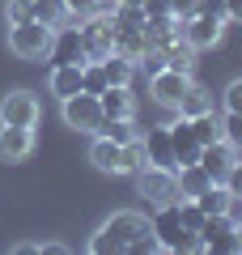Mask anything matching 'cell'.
<instances>
[{
  "label": "cell",
  "mask_w": 242,
  "mask_h": 255,
  "mask_svg": "<svg viewBox=\"0 0 242 255\" xmlns=\"http://www.w3.org/2000/svg\"><path fill=\"white\" fill-rule=\"evenodd\" d=\"M17 21H30V4H21V0H9V26H17Z\"/></svg>",
  "instance_id": "obj_33"
},
{
  "label": "cell",
  "mask_w": 242,
  "mask_h": 255,
  "mask_svg": "<svg viewBox=\"0 0 242 255\" xmlns=\"http://www.w3.org/2000/svg\"><path fill=\"white\" fill-rule=\"evenodd\" d=\"M200 251H213V255H238V230L225 213H213L204 217L200 226Z\"/></svg>",
  "instance_id": "obj_6"
},
{
  "label": "cell",
  "mask_w": 242,
  "mask_h": 255,
  "mask_svg": "<svg viewBox=\"0 0 242 255\" xmlns=\"http://www.w3.org/2000/svg\"><path fill=\"white\" fill-rule=\"evenodd\" d=\"M30 17L34 21H43V26H64V21L72 17L68 9H64V0H34V4H30Z\"/></svg>",
  "instance_id": "obj_25"
},
{
  "label": "cell",
  "mask_w": 242,
  "mask_h": 255,
  "mask_svg": "<svg viewBox=\"0 0 242 255\" xmlns=\"http://www.w3.org/2000/svg\"><path fill=\"white\" fill-rule=\"evenodd\" d=\"M225 191H230V196H242V162H234L230 170H225Z\"/></svg>",
  "instance_id": "obj_29"
},
{
  "label": "cell",
  "mask_w": 242,
  "mask_h": 255,
  "mask_svg": "<svg viewBox=\"0 0 242 255\" xmlns=\"http://www.w3.org/2000/svg\"><path fill=\"white\" fill-rule=\"evenodd\" d=\"M13 255H38V243H17V247H13Z\"/></svg>",
  "instance_id": "obj_38"
},
{
  "label": "cell",
  "mask_w": 242,
  "mask_h": 255,
  "mask_svg": "<svg viewBox=\"0 0 242 255\" xmlns=\"http://www.w3.org/2000/svg\"><path fill=\"white\" fill-rule=\"evenodd\" d=\"M140 145H144V162H149V166H170V170H174L170 128H149V132H140Z\"/></svg>",
  "instance_id": "obj_14"
},
{
  "label": "cell",
  "mask_w": 242,
  "mask_h": 255,
  "mask_svg": "<svg viewBox=\"0 0 242 255\" xmlns=\"http://www.w3.org/2000/svg\"><path fill=\"white\" fill-rule=\"evenodd\" d=\"M187 85H191V73H174V68H157V73L149 77L153 102H157V107H166V111H179Z\"/></svg>",
  "instance_id": "obj_7"
},
{
  "label": "cell",
  "mask_w": 242,
  "mask_h": 255,
  "mask_svg": "<svg viewBox=\"0 0 242 255\" xmlns=\"http://www.w3.org/2000/svg\"><path fill=\"white\" fill-rule=\"evenodd\" d=\"M64 102V124L77 128V132H98L102 124V107H98V94H72V98H60Z\"/></svg>",
  "instance_id": "obj_8"
},
{
  "label": "cell",
  "mask_w": 242,
  "mask_h": 255,
  "mask_svg": "<svg viewBox=\"0 0 242 255\" xmlns=\"http://www.w3.org/2000/svg\"><path fill=\"white\" fill-rule=\"evenodd\" d=\"M0 124L9 128H34L38 124V98L30 90H13L0 98Z\"/></svg>",
  "instance_id": "obj_9"
},
{
  "label": "cell",
  "mask_w": 242,
  "mask_h": 255,
  "mask_svg": "<svg viewBox=\"0 0 242 255\" xmlns=\"http://www.w3.org/2000/svg\"><path fill=\"white\" fill-rule=\"evenodd\" d=\"M174 179H179V200H191V196H200V191L213 183V179L204 174V166H200V162L179 166V170H174Z\"/></svg>",
  "instance_id": "obj_20"
},
{
  "label": "cell",
  "mask_w": 242,
  "mask_h": 255,
  "mask_svg": "<svg viewBox=\"0 0 242 255\" xmlns=\"http://www.w3.org/2000/svg\"><path fill=\"white\" fill-rule=\"evenodd\" d=\"M170 13L179 21H187V17H196V13H200V0H170Z\"/></svg>",
  "instance_id": "obj_30"
},
{
  "label": "cell",
  "mask_w": 242,
  "mask_h": 255,
  "mask_svg": "<svg viewBox=\"0 0 242 255\" xmlns=\"http://www.w3.org/2000/svg\"><path fill=\"white\" fill-rule=\"evenodd\" d=\"M111 51L127 55V60H140V55L149 51V38H144L140 26H119L115 21V47H111Z\"/></svg>",
  "instance_id": "obj_16"
},
{
  "label": "cell",
  "mask_w": 242,
  "mask_h": 255,
  "mask_svg": "<svg viewBox=\"0 0 242 255\" xmlns=\"http://www.w3.org/2000/svg\"><path fill=\"white\" fill-rule=\"evenodd\" d=\"M170 145H174V170L179 166H191V162H200V140H196V132H191V124L179 115V124H170Z\"/></svg>",
  "instance_id": "obj_13"
},
{
  "label": "cell",
  "mask_w": 242,
  "mask_h": 255,
  "mask_svg": "<svg viewBox=\"0 0 242 255\" xmlns=\"http://www.w3.org/2000/svg\"><path fill=\"white\" fill-rule=\"evenodd\" d=\"M140 234H149V221L140 213H115L98 226V234L90 238V251L94 255H115V251H127Z\"/></svg>",
  "instance_id": "obj_1"
},
{
  "label": "cell",
  "mask_w": 242,
  "mask_h": 255,
  "mask_svg": "<svg viewBox=\"0 0 242 255\" xmlns=\"http://www.w3.org/2000/svg\"><path fill=\"white\" fill-rule=\"evenodd\" d=\"M51 64H85V47H81V30L77 26H55L51 34V51H47Z\"/></svg>",
  "instance_id": "obj_11"
},
{
  "label": "cell",
  "mask_w": 242,
  "mask_h": 255,
  "mask_svg": "<svg viewBox=\"0 0 242 255\" xmlns=\"http://www.w3.org/2000/svg\"><path fill=\"white\" fill-rule=\"evenodd\" d=\"M157 51H161V60H166V68H174V73H191V68H196V47H187L183 38L161 43Z\"/></svg>",
  "instance_id": "obj_17"
},
{
  "label": "cell",
  "mask_w": 242,
  "mask_h": 255,
  "mask_svg": "<svg viewBox=\"0 0 242 255\" xmlns=\"http://www.w3.org/2000/svg\"><path fill=\"white\" fill-rule=\"evenodd\" d=\"M149 230L161 243V251H200V238L191 234V230H183V221H179V204H161V209L153 213Z\"/></svg>",
  "instance_id": "obj_2"
},
{
  "label": "cell",
  "mask_w": 242,
  "mask_h": 255,
  "mask_svg": "<svg viewBox=\"0 0 242 255\" xmlns=\"http://www.w3.org/2000/svg\"><path fill=\"white\" fill-rule=\"evenodd\" d=\"M225 217H230L234 226L242 221V196H230V209H225Z\"/></svg>",
  "instance_id": "obj_36"
},
{
  "label": "cell",
  "mask_w": 242,
  "mask_h": 255,
  "mask_svg": "<svg viewBox=\"0 0 242 255\" xmlns=\"http://www.w3.org/2000/svg\"><path fill=\"white\" fill-rule=\"evenodd\" d=\"M170 13V0H144V17H166Z\"/></svg>",
  "instance_id": "obj_35"
},
{
  "label": "cell",
  "mask_w": 242,
  "mask_h": 255,
  "mask_svg": "<svg viewBox=\"0 0 242 255\" xmlns=\"http://www.w3.org/2000/svg\"><path fill=\"white\" fill-rule=\"evenodd\" d=\"M221 30H225V21L208 17V13H196V17H187V21L179 26V38H183L187 47H196V51H208V47L221 43Z\"/></svg>",
  "instance_id": "obj_10"
},
{
  "label": "cell",
  "mask_w": 242,
  "mask_h": 255,
  "mask_svg": "<svg viewBox=\"0 0 242 255\" xmlns=\"http://www.w3.org/2000/svg\"><path fill=\"white\" fill-rule=\"evenodd\" d=\"M136 187H140V196L153 204V209L179 200V179H174L170 166H149V162H144L140 170H136Z\"/></svg>",
  "instance_id": "obj_3"
},
{
  "label": "cell",
  "mask_w": 242,
  "mask_h": 255,
  "mask_svg": "<svg viewBox=\"0 0 242 255\" xmlns=\"http://www.w3.org/2000/svg\"><path fill=\"white\" fill-rule=\"evenodd\" d=\"M98 107H102V115H132L136 111V102H132V94H127V85H107V90L98 94Z\"/></svg>",
  "instance_id": "obj_19"
},
{
  "label": "cell",
  "mask_w": 242,
  "mask_h": 255,
  "mask_svg": "<svg viewBox=\"0 0 242 255\" xmlns=\"http://www.w3.org/2000/svg\"><path fill=\"white\" fill-rule=\"evenodd\" d=\"M64 9L72 17H90V13H98V0H64Z\"/></svg>",
  "instance_id": "obj_31"
},
{
  "label": "cell",
  "mask_w": 242,
  "mask_h": 255,
  "mask_svg": "<svg viewBox=\"0 0 242 255\" xmlns=\"http://www.w3.org/2000/svg\"><path fill=\"white\" fill-rule=\"evenodd\" d=\"M38 251H43V255H68V247H64V243H38Z\"/></svg>",
  "instance_id": "obj_37"
},
{
  "label": "cell",
  "mask_w": 242,
  "mask_h": 255,
  "mask_svg": "<svg viewBox=\"0 0 242 255\" xmlns=\"http://www.w3.org/2000/svg\"><path fill=\"white\" fill-rule=\"evenodd\" d=\"M221 140H230V145L242 153V115H238V111H225V119H221Z\"/></svg>",
  "instance_id": "obj_28"
},
{
  "label": "cell",
  "mask_w": 242,
  "mask_h": 255,
  "mask_svg": "<svg viewBox=\"0 0 242 255\" xmlns=\"http://www.w3.org/2000/svg\"><path fill=\"white\" fill-rule=\"evenodd\" d=\"M51 26H43V21H17V26L9 30V47L21 55V60H43L47 51H51Z\"/></svg>",
  "instance_id": "obj_4"
},
{
  "label": "cell",
  "mask_w": 242,
  "mask_h": 255,
  "mask_svg": "<svg viewBox=\"0 0 242 255\" xmlns=\"http://www.w3.org/2000/svg\"><path fill=\"white\" fill-rule=\"evenodd\" d=\"M90 162L98 166V170H107V174H119V145H115V140H107V136H98V132H94V145H90Z\"/></svg>",
  "instance_id": "obj_21"
},
{
  "label": "cell",
  "mask_w": 242,
  "mask_h": 255,
  "mask_svg": "<svg viewBox=\"0 0 242 255\" xmlns=\"http://www.w3.org/2000/svg\"><path fill=\"white\" fill-rule=\"evenodd\" d=\"M200 13H208V17L225 21V0H200Z\"/></svg>",
  "instance_id": "obj_34"
},
{
  "label": "cell",
  "mask_w": 242,
  "mask_h": 255,
  "mask_svg": "<svg viewBox=\"0 0 242 255\" xmlns=\"http://www.w3.org/2000/svg\"><path fill=\"white\" fill-rule=\"evenodd\" d=\"M200 111H213V98H208L204 90H200L196 81L187 85V94H183V102H179V115L183 119H191V115H200Z\"/></svg>",
  "instance_id": "obj_26"
},
{
  "label": "cell",
  "mask_w": 242,
  "mask_h": 255,
  "mask_svg": "<svg viewBox=\"0 0 242 255\" xmlns=\"http://www.w3.org/2000/svg\"><path fill=\"white\" fill-rule=\"evenodd\" d=\"M30 149H34V132L30 128L0 124V162H21V157H30Z\"/></svg>",
  "instance_id": "obj_15"
},
{
  "label": "cell",
  "mask_w": 242,
  "mask_h": 255,
  "mask_svg": "<svg viewBox=\"0 0 242 255\" xmlns=\"http://www.w3.org/2000/svg\"><path fill=\"white\" fill-rule=\"evenodd\" d=\"M225 111H238V115H242V77L225 90Z\"/></svg>",
  "instance_id": "obj_32"
},
{
  "label": "cell",
  "mask_w": 242,
  "mask_h": 255,
  "mask_svg": "<svg viewBox=\"0 0 242 255\" xmlns=\"http://www.w3.org/2000/svg\"><path fill=\"white\" fill-rule=\"evenodd\" d=\"M187 124H191V132H196L200 145H213V140H221V115H217V111H200V115H191Z\"/></svg>",
  "instance_id": "obj_24"
},
{
  "label": "cell",
  "mask_w": 242,
  "mask_h": 255,
  "mask_svg": "<svg viewBox=\"0 0 242 255\" xmlns=\"http://www.w3.org/2000/svg\"><path fill=\"white\" fill-rule=\"evenodd\" d=\"M191 200L200 204V213L204 217H213V213H225L230 209V191H225V183H208L200 196H191Z\"/></svg>",
  "instance_id": "obj_23"
},
{
  "label": "cell",
  "mask_w": 242,
  "mask_h": 255,
  "mask_svg": "<svg viewBox=\"0 0 242 255\" xmlns=\"http://www.w3.org/2000/svg\"><path fill=\"white\" fill-rule=\"evenodd\" d=\"M238 162V149L230 145V140H213V145H204L200 149V166H204V174L213 183H221L225 179V170Z\"/></svg>",
  "instance_id": "obj_12"
},
{
  "label": "cell",
  "mask_w": 242,
  "mask_h": 255,
  "mask_svg": "<svg viewBox=\"0 0 242 255\" xmlns=\"http://www.w3.org/2000/svg\"><path fill=\"white\" fill-rule=\"evenodd\" d=\"M234 230H238V251H242V221H238V226H234Z\"/></svg>",
  "instance_id": "obj_39"
},
{
  "label": "cell",
  "mask_w": 242,
  "mask_h": 255,
  "mask_svg": "<svg viewBox=\"0 0 242 255\" xmlns=\"http://www.w3.org/2000/svg\"><path fill=\"white\" fill-rule=\"evenodd\" d=\"M140 166H144V145H140V136L127 140V145H119V174H136Z\"/></svg>",
  "instance_id": "obj_27"
},
{
  "label": "cell",
  "mask_w": 242,
  "mask_h": 255,
  "mask_svg": "<svg viewBox=\"0 0 242 255\" xmlns=\"http://www.w3.org/2000/svg\"><path fill=\"white\" fill-rule=\"evenodd\" d=\"M21 4H34V0H21Z\"/></svg>",
  "instance_id": "obj_41"
},
{
  "label": "cell",
  "mask_w": 242,
  "mask_h": 255,
  "mask_svg": "<svg viewBox=\"0 0 242 255\" xmlns=\"http://www.w3.org/2000/svg\"><path fill=\"white\" fill-rule=\"evenodd\" d=\"M119 4H144V0H119Z\"/></svg>",
  "instance_id": "obj_40"
},
{
  "label": "cell",
  "mask_w": 242,
  "mask_h": 255,
  "mask_svg": "<svg viewBox=\"0 0 242 255\" xmlns=\"http://www.w3.org/2000/svg\"><path fill=\"white\" fill-rule=\"evenodd\" d=\"M98 64H102V73H107L111 85H127V81H132V73H136V60H127V55H119V51L102 55Z\"/></svg>",
  "instance_id": "obj_22"
},
{
  "label": "cell",
  "mask_w": 242,
  "mask_h": 255,
  "mask_svg": "<svg viewBox=\"0 0 242 255\" xmlns=\"http://www.w3.org/2000/svg\"><path fill=\"white\" fill-rule=\"evenodd\" d=\"M51 94H55V98H72V94H81V64H55V68H51Z\"/></svg>",
  "instance_id": "obj_18"
},
{
  "label": "cell",
  "mask_w": 242,
  "mask_h": 255,
  "mask_svg": "<svg viewBox=\"0 0 242 255\" xmlns=\"http://www.w3.org/2000/svg\"><path fill=\"white\" fill-rule=\"evenodd\" d=\"M77 30H81L85 60H102V55H111V47H115V17H111V13H90Z\"/></svg>",
  "instance_id": "obj_5"
}]
</instances>
